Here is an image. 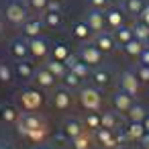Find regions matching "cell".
<instances>
[{
    "label": "cell",
    "mask_w": 149,
    "mask_h": 149,
    "mask_svg": "<svg viewBox=\"0 0 149 149\" xmlns=\"http://www.w3.org/2000/svg\"><path fill=\"white\" fill-rule=\"evenodd\" d=\"M6 17H8L13 23H21V21L25 19V8H23L19 2H15V0H13V2L6 6Z\"/></svg>",
    "instance_id": "1"
},
{
    "label": "cell",
    "mask_w": 149,
    "mask_h": 149,
    "mask_svg": "<svg viewBox=\"0 0 149 149\" xmlns=\"http://www.w3.org/2000/svg\"><path fill=\"white\" fill-rule=\"evenodd\" d=\"M143 8V0H129V10L131 13H139Z\"/></svg>",
    "instance_id": "2"
},
{
    "label": "cell",
    "mask_w": 149,
    "mask_h": 149,
    "mask_svg": "<svg viewBox=\"0 0 149 149\" xmlns=\"http://www.w3.org/2000/svg\"><path fill=\"white\" fill-rule=\"evenodd\" d=\"M37 29H39V25H37V23H27V27H25V31H27V33H31V35H33V33H37Z\"/></svg>",
    "instance_id": "3"
},
{
    "label": "cell",
    "mask_w": 149,
    "mask_h": 149,
    "mask_svg": "<svg viewBox=\"0 0 149 149\" xmlns=\"http://www.w3.org/2000/svg\"><path fill=\"white\" fill-rule=\"evenodd\" d=\"M31 4H33L35 8H45V6H47V0H31Z\"/></svg>",
    "instance_id": "4"
},
{
    "label": "cell",
    "mask_w": 149,
    "mask_h": 149,
    "mask_svg": "<svg viewBox=\"0 0 149 149\" xmlns=\"http://www.w3.org/2000/svg\"><path fill=\"white\" fill-rule=\"evenodd\" d=\"M47 21H49L51 25H55V23L59 21V17H57V15H47Z\"/></svg>",
    "instance_id": "5"
},
{
    "label": "cell",
    "mask_w": 149,
    "mask_h": 149,
    "mask_svg": "<svg viewBox=\"0 0 149 149\" xmlns=\"http://www.w3.org/2000/svg\"><path fill=\"white\" fill-rule=\"evenodd\" d=\"M15 51H17V53H25V47H23L21 43H17V45H15Z\"/></svg>",
    "instance_id": "6"
}]
</instances>
